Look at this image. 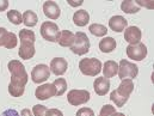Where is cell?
Instances as JSON below:
<instances>
[{"label":"cell","mask_w":154,"mask_h":116,"mask_svg":"<svg viewBox=\"0 0 154 116\" xmlns=\"http://www.w3.org/2000/svg\"><path fill=\"white\" fill-rule=\"evenodd\" d=\"M50 77V70L47 65H37L32 68V72H31V78H32V81L36 83V84H41V83H44L48 78Z\"/></svg>","instance_id":"obj_8"},{"label":"cell","mask_w":154,"mask_h":116,"mask_svg":"<svg viewBox=\"0 0 154 116\" xmlns=\"http://www.w3.org/2000/svg\"><path fill=\"white\" fill-rule=\"evenodd\" d=\"M93 89L96 91V93L98 96H104L109 92L110 90V81L109 79L104 77H100V78H97L93 83Z\"/></svg>","instance_id":"obj_17"},{"label":"cell","mask_w":154,"mask_h":116,"mask_svg":"<svg viewBox=\"0 0 154 116\" xmlns=\"http://www.w3.org/2000/svg\"><path fill=\"white\" fill-rule=\"evenodd\" d=\"M127 55L131 60L141 61L147 56V47L141 42L137 44H129L127 47Z\"/></svg>","instance_id":"obj_6"},{"label":"cell","mask_w":154,"mask_h":116,"mask_svg":"<svg viewBox=\"0 0 154 116\" xmlns=\"http://www.w3.org/2000/svg\"><path fill=\"white\" fill-rule=\"evenodd\" d=\"M117 74L121 78V80H123V79H134L139 74V67L135 64L123 59V60H121V62L118 65V73Z\"/></svg>","instance_id":"obj_3"},{"label":"cell","mask_w":154,"mask_h":116,"mask_svg":"<svg viewBox=\"0 0 154 116\" xmlns=\"http://www.w3.org/2000/svg\"><path fill=\"white\" fill-rule=\"evenodd\" d=\"M141 30L137 27H128L124 30V39L129 44H137L141 41Z\"/></svg>","instance_id":"obj_12"},{"label":"cell","mask_w":154,"mask_h":116,"mask_svg":"<svg viewBox=\"0 0 154 116\" xmlns=\"http://www.w3.org/2000/svg\"><path fill=\"white\" fill-rule=\"evenodd\" d=\"M110 99L115 103L116 107H123L127 102H128V99L129 98H127V97H124V96H122L121 93H118L117 91H112L111 92V95H110Z\"/></svg>","instance_id":"obj_28"},{"label":"cell","mask_w":154,"mask_h":116,"mask_svg":"<svg viewBox=\"0 0 154 116\" xmlns=\"http://www.w3.org/2000/svg\"><path fill=\"white\" fill-rule=\"evenodd\" d=\"M121 10H122L124 13L133 14V13H137V12L140 11V6H139L135 1L125 0V1H122V4H121Z\"/></svg>","instance_id":"obj_23"},{"label":"cell","mask_w":154,"mask_h":116,"mask_svg":"<svg viewBox=\"0 0 154 116\" xmlns=\"http://www.w3.org/2000/svg\"><path fill=\"white\" fill-rule=\"evenodd\" d=\"M8 71L11 73V78H28V73L25 71L24 65L18 60H11L7 65Z\"/></svg>","instance_id":"obj_10"},{"label":"cell","mask_w":154,"mask_h":116,"mask_svg":"<svg viewBox=\"0 0 154 116\" xmlns=\"http://www.w3.org/2000/svg\"><path fill=\"white\" fill-rule=\"evenodd\" d=\"M35 96L36 98H38L41 101H44V99H48L50 97H54L56 96V91H55V87L53 84H43L38 86L35 91Z\"/></svg>","instance_id":"obj_11"},{"label":"cell","mask_w":154,"mask_h":116,"mask_svg":"<svg viewBox=\"0 0 154 116\" xmlns=\"http://www.w3.org/2000/svg\"><path fill=\"white\" fill-rule=\"evenodd\" d=\"M73 22L78 27H85L90 22V14L86 10H79L73 14Z\"/></svg>","instance_id":"obj_20"},{"label":"cell","mask_w":154,"mask_h":116,"mask_svg":"<svg viewBox=\"0 0 154 116\" xmlns=\"http://www.w3.org/2000/svg\"><path fill=\"white\" fill-rule=\"evenodd\" d=\"M19 39H20V42H32V43H35L36 37H35L34 31L28 30V29H23V30L19 31Z\"/></svg>","instance_id":"obj_29"},{"label":"cell","mask_w":154,"mask_h":116,"mask_svg":"<svg viewBox=\"0 0 154 116\" xmlns=\"http://www.w3.org/2000/svg\"><path fill=\"white\" fill-rule=\"evenodd\" d=\"M20 116H32V114L29 109H23L22 113H20Z\"/></svg>","instance_id":"obj_38"},{"label":"cell","mask_w":154,"mask_h":116,"mask_svg":"<svg viewBox=\"0 0 154 116\" xmlns=\"http://www.w3.org/2000/svg\"><path fill=\"white\" fill-rule=\"evenodd\" d=\"M41 35L49 42H57L60 36V29L54 22H44L41 25Z\"/></svg>","instance_id":"obj_4"},{"label":"cell","mask_w":154,"mask_h":116,"mask_svg":"<svg viewBox=\"0 0 154 116\" xmlns=\"http://www.w3.org/2000/svg\"><path fill=\"white\" fill-rule=\"evenodd\" d=\"M112 116H125V115H124V114H122V113H117V111H116Z\"/></svg>","instance_id":"obj_39"},{"label":"cell","mask_w":154,"mask_h":116,"mask_svg":"<svg viewBox=\"0 0 154 116\" xmlns=\"http://www.w3.org/2000/svg\"><path fill=\"white\" fill-rule=\"evenodd\" d=\"M139 6H146V7H148V8H153L154 5L152 1H140V0H137V1H135Z\"/></svg>","instance_id":"obj_35"},{"label":"cell","mask_w":154,"mask_h":116,"mask_svg":"<svg viewBox=\"0 0 154 116\" xmlns=\"http://www.w3.org/2000/svg\"><path fill=\"white\" fill-rule=\"evenodd\" d=\"M45 116H63V114L59 109H48Z\"/></svg>","instance_id":"obj_33"},{"label":"cell","mask_w":154,"mask_h":116,"mask_svg":"<svg viewBox=\"0 0 154 116\" xmlns=\"http://www.w3.org/2000/svg\"><path fill=\"white\" fill-rule=\"evenodd\" d=\"M59 44L62 45V47H72L73 42H74V34L71 33L69 30H63L60 33V36L57 39Z\"/></svg>","instance_id":"obj_21"},{"label":"cell","mask_w":154,"mask_h":116,"mask_svg":"<svg viewBox=\"0 0 154 116\" xmlns=\"http://www.w3.org/2000/svg\"><path fill=\"white\" fill-rule=\"evenodd\" d=\"M116 91H117L118 93H121L122 96L129 98V96H130L131 92L134 91V83H133V79H123Z\"/></svg>","instance_id":"obj_18"},{"label":"cell","mask_w":154,"mask_h":116,"mask_svg":"<svg viewBox=\"0 0 154 116\" xmlns=\"http://www.w3.org/2000/svg\"><path fill=\"white\" fill-rule=\"evenodd\" d=\"M0 116H20V115H19V113H18L17 110H14V109H7V110H5Z\"/></svg>","instance_id":"obj_34"},{"label":"cell","mask_w":154,"mask_h":116,"mask_svg":"<svg viewBox=\"0 0 154 116\" xmlns=\"http://www.w3.org/2000/svg\"><path fill=\"white\" fill-rule=\"evenodd\" d=\"M7 18L8 20L14 24V25H19L23 23V16L19 11L17 10H11V11H7Z\"/></svg>","instance_id":"obj_27"},{"label":"cell","mask_w":154,"mask_h":116,"mask_svg":"<svg viewBox=\"0 0 154 116\" xmlns=\"http://www.w3.org/2000/svg\"><path fill=\"white\" fill-rule=\"evenodd\" d=\"M18 39L13 33H8L5 28H0V47L13 49L17 47Z\"/></svg>","instance_id":"obj_9"},{"label":"cell","mask_w":154,"mask_h":116,"mask_svg":"<svg viewBox=\"0 0 154 116\" xmlns=\"http://www.w3.org/2000/svg\"><path fill=\"white\" fill-rule=\"evenodd\" d=\"M22 16H23V23H24L26 27L32 28V27H35V25L37 24L38 18H37V14H36L34 11L28 10V11H25Z\"/></svg>","instance_id":"obj_24"},{"label":"cell","mask_w":154,"mask_h":116,"mask_svg":"<svg viewBox=\"0 0 154 116\" xmlns=\"http://www.w3.org/2000/svg\"><path fill=\"white\" fill-rule=\"evenodd\" d=\"M103 73H104V78L109 79V78L115 77L116 74L118 73V64L116 61H112V60H109L104 64L103 68H102Z\"/></svg>","instance_id":"obj_19"},{"label":"cell","mask_w":154,"mask_h":116,"mask_svg":"<svg viewBox=\"0 0 154 116\" xmlns=\"http://www.w3.org/2000/svg\"><path fill=\"white\" fill-rule=\"evenodd\" d=\"M35 52H36V49H35V44L32 42H20V47L18 50L20 59L29 60V59L34 58Z\"/></svg>","instance_id":"obj_15"},{"label":"cell","mask_w":154,"mask_h":116,"mask_svg":"<svg viewBox=\"0 0 154 116\" xmlns=\"http://www.w3.org/2000/svg\"><path fill=\"white\" fill-rule=\"evenodd\" d=\"M28 78H11L8 84V92L12 97H20L24 93L25 85L28 83Z\"/></svg>","instance_id":"obj_7"},{"label":"cell","mask_w":154,"mask_h":116,"mask_svg":"<svg viewBox=\"0 0 154 116\" xmlns=\"http://www.w3.org/2000/svg\"><path fill=\"white\" fill-rule=\"evenodd\" d=\"M47 107H44V105H34V108H32V113H34V115L35 116H45L47 114Z\"/></svg>","instance_id":"obj_31"},{"label":"cell","mask_w":154,"mask_h":116,"mask_svg":"<svg viewBox=\"0 0 154 116\" xmlns=\"http://www.w3.org/2000/svg\"><path fill=\"white\" fill-rule=\"evenodd\" d=\"M109 27L116 33H122L128 28V20L122 16H114L109 20Z\"/></svg>","instance_id":"obj_16"},{"label":"cell","mask_w":154,"mask_h":116,"mask_svg":"<svg viewBox=\"0 0 154 116\" xmlns=\"http://www.w3.org/2000/svg\"><path fill=\"white\" fill-rule=\"evenodd\" d=\"M68 64L63 58H55L50 62L49 70L55 74V76H62L67 71Z\"/></svg>","instance_id":"obj_14"},{"label":"cell","mask_w":154,"mask_h":116,"mask_svg":"<svg viewBox=\"0 0 154 116\" xmlns=\"http://www.w3.org/2000/svg\"><path fill=\"white\" fill-rule=\"evenodd\" d=\"M88 30H90V33L92 34V35H94V36H97V37H103V36H105L106 34H108V29L104 27V25H102V24H92V25H90V28H88Z\"/></svg>","instance_id":"obj_26"},{"label":"cell","mask_w":154,"mask_h":116,"mask_svg":"<svg viewBox=\"0 0 154 116\" xmlns=\"http://www.w3.org/2000/svg\"><path fill=\"white\" fill-rule=\"evenodd\" d=\"M71 50L77 55H84L90 50V39L86 34L78 31L74 35V42L71 47Z\"/></svg>","instance_id":"obj_2"},{"label":"cell","mask_w":154,"mask_h":116,"mask_svg":"<svg viewBox=\"0 0 154 116\" xmlns=\"http://www.w3.org/2000/svg\"><path fill=\"white\" fill-rule=\"evenodd\" d=\"M8 7V1L7 0H0V12L6 11Z\"/></svg>","instance_id":"obj_36"},{"label":"cell","mask_w":154,"mask_h":116,"mask_svg":"<svg viewBox=\"0 0 154 116\" xmlns=\"http://www.w3.org/2000/svg\"><path fill=\"white\" fill-rule=\"evenodd\" d=\"M79 68L82 74L88 76V77H96L102 71V62L94 58L82 59L79 62Z\"/></svg>","instance_id":"obj_1"},{"label":"cell","mask_w":154,"mask_h":116,"mask_svg":"<svg viewBox=\"0 0 154 116\" xmlns=\"http://www.w3.org/2000/svg\"><path fill=\"white\" fill-rule=\"evenodd\" d=\"M43 13H44L48 18L55 20V19H57V18L60 17L61 11H60L59 5H57L55 1H45V2L43 4Z\"/></svg>","instance_id":"obj_13"},{"label":"cell","mask_w":154,"mask_h":116,"mask_svg":"<svg viewBox=\"0 0 154 116\" xmlns=\"http://www.w3.org/2000/svg\"><path fill=\"white\" fill-rule=\"evenodd\" d=\"M55 91H56V96H62L66 90H67V81L65 78H57L55 79V81L53 83Z\"/></svg>","instance_id":"obj_25"},{"label":"cell","mask_w":154,"mask_h":116,"mask_svg":"<svg viewBox=\"0 0 154 116\" xmlns=\"http://www.w3.org/2000/svg\"><path fill=\"white\" fill-rule=\"evenodd\" d=\"M90 92L87 90H71L67 95V99L69 104L78 107L81 104H85L90 101Z\"/></svg>","instance_id":"obj_5"},{"label":"cell","mask_w":154,"mask_h":116,"mask_svg":"<svg viewBox=\"0 0 154 116\" xmlns=\"http://www.w3.org/2000/svg\"><path fill=\"white\" fill-rule=\"evenodd\" d=\"M115 48L116 41L112 37H110V36L104 37L103 39H100V42H99V49L103 53H111Z\"/></svg>","instance_id":"obj_22"},{"label":"cell","mask_w":154,"mask_h":116,"mask_svg":"<svg viewBox=\"0 0 154 116\" xmlns=\"http://www.w3.org/2000/svg\"><path fill=\"white\" fill-rule=\"evenodd\" d=\"M116 113V109L115 107L112 105H104L102 109H100V113H99V116H112Z\"/></svg>","instance_id":"obj_30"},{"label":"cell","mask_w":154,"mask_h":116,"mask_svg":"<svg viewBox=\"0 0 154 116\" xmlns=\"http://www.w3.org/2000/svg\"><path fill=\"white\" fill-rule=\"evenodd\" d=\"M77 116H94V113L90 108H80L77 111Z\"/></svg>","instance_id":"obj_32"},{"label":"cell","mask_w":154,"mask_h":116,"mask_svg":"<svg viewBox=\"0 0 154 116\" xmlns=\"http://www.w3.org/2000/svg\"><path fill=\"white\" fill-rule=\"evenodd\" d=\"M82 0H78V1H74V0H68V4L71 5V6H73V7H77V6H80V5H82Z\"/></svg>","instance_id":"obj_37"}]
</instances>
